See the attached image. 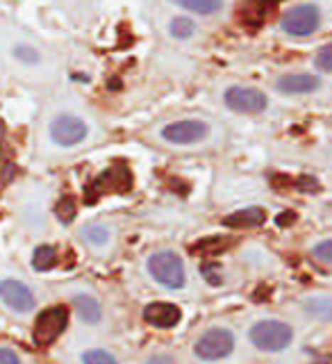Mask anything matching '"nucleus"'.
I'll return each instance as SVG.
<instances>
[{
	"mask_svg": "<svg viewBox=\"0 0 332 364\" xmlns=\"http://www.w3.org/2000/svg\"><path fill=\"white\" fill-rule=\"evenodd\" d=\"M176 3L189 11H196V14H212L221 7V0H176Z\"/></svg>",
	"mask_w": 332,
	"mask_h": 364,
	"instance_id": "18",
	"label": "nucleus"
},
{
	"mask_svg": "<svg viewBox=\"0 0 332 364\" xmlns=\"http://www.w3.org/2000/svg\"><path fill=\"white\" fill-rule=\"evenodd\" d=\"M50 134L53 139L60 146H75L87 136V125L85 121H80L77 117H68V114H62L57 117L50 125Z\"/></svg>",
	"mask_w": 332,
	"mask_h": 364,
	"instance_id": "8",
	"label": "nucleus"
},
{
	"mask_svg": "<svg viewBox=\"0 0 332 364\" xmlns=\"http://www.w3.org/2000/svg\"><path fill=\"white\" fill-rule=\"evenodd\" d=\"M11 178H14V166H11L9 162L5 164V185H9Z\"/></svg>",
	"mask_w": 332,
	"mask_h": 364,
	"instance_id": "32",
	"label": "nucleus"
},
{
	"mask_svg": "<svg viewBox=\"0 0 332 364\" xmlns=\"http://www.w3.org/2000/svg\"><path fill=\"white\" fill-rule=\"evenodd\" d=\"M148 271L151 276L171 289H180L185 284V264H182V257L173 250H159L151 259H148Z\"/></svg>",
	"mask_w": 332,
	"mask_h": 364,
	"instance_id": "2",
	"label": "nucleus"
},
{
	"mask_svg": "<svg viewBox=\"0 0 332 364\" xmlns=\"http://www.w3.org/2000/svg\"><path fill=\"white\" fill-rule=\"evenodd\" d=\"M318 77L310 73H296V75H282L278 80V91L282 94H310L318 89Z\"/></svg>",
	"mask_w": 332,
	"mask_h": 364,
	"instance_id": "13",
	"label": "nucleus"
},
{
	"mask_svg": "<svg viewBox=\"0 0 332 364\" xmlns=\"http://www.w3.org/2000/svg\"><path fill=\"white\" fill-rule=\"evenodd\" d=\"M314 64L321 68V71H332V43L323 46V48L316 53Z\"/></svg>",
	"mask_w": 332,
	"mask_h": 364,
	"instance_id": "24",
	"label": "nucleus"
},
{
	"mask_svg": "<svg viewBox=\"0 0 332 364\" xmlns=\"http://www.w3.org/2000/svg\"><path fill=\"white\" fill-rule=\"evenodd\" d=\"M294 187H296V189H301V191H305V193H310V191H318V182H316V178H312V176H301L299 180L294 182Z\"/></svg>",
	"mask_w": 332,
	"mask_h": 364,
	"instance_id": "26",
	"label": "nucleus"
},
{
	"mask_svg": "<svg viewBox=\"0 0 332 364\" xmlns=\"http://www.w3.org/2000/svg\"><path fill=\"white\" fill-rule=\"evenodd\" d=\"M68 323V307L64 305H55V307H45V310L37 316L34 321L32 337L37 341V346H48L60 337Z\"/></svg>",
	"mask_w": 332,
	"mask_h": 364,
	"instance_id": "4",
	"label": "nucleus"
},
{
	"mask_svg": "<svg viewBox=\"0 0 332 364\" xmlns=\"http://www.w3.org/2000/svg\"><path fill=\"white\" fill-rule=\"evenodd\" d=\"M85 364H117V358L109 355L107 350H87L82 355Z\"/></svg>",
	"mask_w": 332,
	"mask_h": 364,
	"instance_id": "22",
	"label": "nucleus"
},
{
	"mask_svg": "<svg viewBox=\"0 0 332 364\" xmlns=\"http://www.w3.org/2000/svg\"><path fill=\"white\" fill-rule=\"evenodd\" d=\"M132 189V173L128 166L114 164L112 168L102 171V173L87 187L85 200L87 205H94L102 193H128Z\"/></svg>",
	"mask_w": 332,
	"mask_h": 364,
	"instance_id": "1",
	"label": "nucleus"
},
{
	"mask_svg": "<svg viewBox=\"0 0 332 364\" xmlns=\"http://www.w3.org/2000/svg\"><path fill=\"white\" fill-rule=\"evenodd\" d=\"M307 314H312L321 321H332V299H314L310 303H305Z\"/></svg>",
	"mask_w": 332,
	"mask_h": 364,
	"instance_id": "19",
	"label": "nucleus"
},
{
	"mask_svg": "<svg viewBox=\"0 0 332 364\" xmlns=\"http://www.w3.org/2000/svg\"><path fill=\"white\" fill-rule=\"evenodd\" d=\"M318 23H321V11H318L316 5H299L282 16L280 26L294 37H307V34L316 32Z\"/></svg>",
	"mask_w": 332,
	"mask_h": 364,
	"instance_id": "5",
	"label": "nucleus"
},
{
	"mask_svg": "<svg viewBox=\"0 0 332 364\" xmlns=\"http://www.w3.org/2000/svg\"><path fill=\"white\" fill-rule=\"evenodd\" d=\"M0 296H3L5 305H9L16 312H30L34 307V296L32 291L18 280H3L0 284Z\"/></svg>",
	"mask_w": 332,
	"mask_h": 364,
	"instance_id": "10",
	"label": "nucleus"
},
{
	"mask_svg": "<svg viewBox=\"0 0 332 364\" xmlns=\"http://www.w3.org/2000/svg\"><path fill=\"white\" fill-rule=\"evenodd\" d=\"M75 200L73 196H62L60 200H57L55 205V214H57V219H60L62 223H71L75 219Z\"/></svg>",
	"mask_w": 332,
	"mask_h": 364,
	"instance_id": "20",
	"label": "nucleus"
},
{
	"mask_svg": "<svg viewBox=\"0 0 332 364\" xmlns=\"http://www.w3.org/2000/svg\"><path fill=\"white\" fill-rule=\"evenodd\" d=\"M85 239L87 242H94V244H105L107 242V230L102 225H94V228H85Z\"/></svg>",
	"mask_w": 332,
	"mask_h": 364,
	"instance_id": "25",
	"label": "nucleus"
},
{
	"mask_svg": "<svg viewBox=\"0 0 332 364\" xmlns=\"http://www.w3.org/2000/svg\"><path fill=\"white\" fill-rule=\"evenodd\" d=\"M73 307H75L77 316L82 318V321H87V323H96L98 318H100V305L94 299H91V296H87V294L75 296Z\"/></svg>",
	"mask_w": 332,
	"mask_h": 364,
	"instance_id": "15",
	"label": "nucleus"
},
{
	"mask_svg": "<svg viewBox=\"0 0 332 364\" xmlns=\"http://www.w3.org/2000/svg\"><path fill=\"white\" fill-rule=\"evenodd\" d=\"M55 262H57V250H55V246L43 244V246H37V248H34L32 267L37 269V271H48V269H53V267H55Z\"/></svg>",
	"mask_w": 332,
	"mask_h": 364,
	"instance_id": "17",
	"label": "nucleus"
},
{
	"mask_svg": "<svg viewBox=\"0 0 332 364\" xmlns=\"http://www.w3.org/2000/svg\"><path fill=\"white\" fill-rule=\"evenodd\" d=\"M146 364H173V358L171 355H153Z\"/></svg>",
	"mask_w": 332,
	"mask_h": 364,
	"instance_id": "31",
	"label": "nucleus"
},
{
	"mask_svg": "<svg viewBox=\"0 0 332 364\" xmlns=\"http://www.w3.org/2000/svg\"><path fill=\"white\" fill-rule=\"evenodd\" d=\"M232 246V239L230 237H208V239H200L198 244L191 246V253H203V255H216V253H223Z\"/></svg>",
	"mask_w": 332,
	"mask_h": 364,
	"instance_id": "16",
	"label": "nucleus"
},
{
	"mask_svg": "<svg viewBox=\"0 0 332 364\" xmlns=\"http://www.w3.org/2000/svg\"><path fill=\"white\" fill-rule=\"evenodd\" d=\"M196 26H193V21L185 18V16H178L171 21V34H173L176 39H189Z\"/></svg>",
	"mask_w": 332,
	"mask_h": 364,
	"instance_id": "21",
	"label": "nucleus"
},
{
	"mask_svg": "<svg viewBox=\"0 0 332 364\" xmlns=\"http://www.w3.org/2000/svg\"><path fill=\"white\" fill-rule=\"evenodd\" d=\"M294 221H296V214H294V212L278 214V219H276V223H278V225H282V228H284V225H291Z\"/></svg>",
	"mask_w": 332,
	"mask_h": 364,
	"instance_id": "30",
	"label": "nucleus"
},
{
	"mask_svg": "<svg viewBox=\"0 0 332 364\" xmlns=\"http://www.w3.org/2000/svg\"><path fill=\"white\" fill-rule=\"evenodd\" d=\"M267 221V212L262 208H246V210H239L230 216H225L223 225L227 228H237V230H244V228H259L264 225Z\"/></svg>",
	"mask_w": 332,
	"mask_h": 364,
	"instance_id": "14",
	"label": "nucleus"
},
{
	"mask_svg": "<svg viewBox=\"0 0 332 364\" xmlns=\"http://www.w3.org/2000/svg\"><path fill=\"white\" fill-rule=\"evenodd\" d=\"M16 57H21L23 62H28V64H32V62H37L39 60V55L34 53L32 48H28V46H21V48H16Z\"/></svg>",
	"mask_w": 332,
	"mask_h": 364,
	"instance_id": "27",
	"label": "nucleus"
},
{
	"mask_svg": "<svg viewBox=\"0 0 332 364\" xmlns=\"http://www.w3.org/2000/svg\"><path fill=\"white\" fill-rule=\"evenodd\" d=\"M0 364H21V362L14 355V350H11V348H3V350H0Z\"/></svg>",
	"mask_w": 332,
	"mask_h": 364,
	"instance_id": "29",
	"label": "nucleus"
},
{
	"mask_svg": "<svg viewBox=\"0 0 332 364\" xmlns=\"http://www.w3.org/2000/svg\"><path fill=\"white\" fill-rule=\"evenodd\" d=\"M203 273H205V278H208L212 284H219V282H221L219 267H216V264H205V267H203Z\"/></svg>",
	"mask_w": 332,
	"mask_h": 364,
	"instance_id": "28",
	"label": "nucleus"
},
{
	"mask_svg": "<svg viewBox=\"0 0 332 364\" xmlns=\"http://www.w3.org/2000/svg\"><path fill=\"white\" fill-rule=\"evenodd\" d=\"M180 307L173 303H151L144 310V321L155 328H173L180 321Z\"/></svg>",
	"mask_w": 332,
	"mask_h": 364,
	"instance_id": "11",
	"label": "nucleus"
},
{
	"mask_svg": "<svg viewBox=\"0 0 332 364\" xmlns=\"http://www.w3.org/2000/svg\"><path fill=\"white\" fill-rule=\"evenodd\" d=\"M294 337L291 326L276 321V318H267L250 328V341L262 350H282L289 346Z\"/></svg>",
	"mask_w": 332,
	"mask_h": 364,
	"instance_id": "3",
	"label": "nucleus"
},
{
	"mask_svg": "<svg viewBox=\"0 0 332 364\" xmlns=\"http://www.w3.org/2000/svg\"><path fill=\"white\" fill-rule=\"evenodd\" d=\"M205 134H208V125H205L203 121H196V119L171 123L162 132V136L171 144H196L203 139Z\"/></svg>",
	"mask_w": 332,
	"mask_h": 364,
	"instance_id": "9",
	"label": "nucleus"
},
{
	"mask_svg": "<svg viewBox=\"0 0 332 364\" xmlns=\"http://www.w3.org/2000/svg\"><path fill=\"white\" fill-rule=\"evenodd\" d=\"M225 105L232 112L242 114H255L267 107V96L259 89L250 87H230L225 91Z\"/></svg>",
	"mask_w": 332,
	"mask_h": 364,
	"instance_id": "7",
	"label": "nucleus"
},
{
	"mask_svg": "<svg viewBox=\"0 0 332 364\" xmlns=\"http://www.w3.org/2000/svg\"><path fill=\"white\" fill-rule=\"evenodd\" d=\"M276 5L278 0H248L242 9V21L250 30H257L259 26H264V21L276 9Z\"/></svg>",
	"mask_w": 332,
	"mask_h": 364,
	"instance_id": "12",
	"label": "nucleus"
},
{
	"mask_svg": "<svg viewBox=\"0 0 332 364\" xmlns=\"http://www.w3.org/2000/svg\"><path fill=\"white\" fill-rule=\"evenodd\" d=\"M312 255L318 259V262H326V264H332V239L328 242H321L312 248Z\"/></svg>",
	"mask_w": 332,
	"mask_h": 364,
	"instance_id": "23",
	"label": "nucleus"
},
{
	"mask_svg": "<svg viewBox=\"0 0 332 364\" xmlns=\"http://www.w3.org/2000/svg\"><path fill=\"white\" fill-rule=\"evenodd\" d=\"M235 348V337L230 330L214 328L208 330L198 341H196V355L200 360H221L230 355Z\"/></svg>",
	"mask_w": 332,
	"mask_h": 364,
	"instance_id": "6",
	"label": "nucleus"
}]
</instances>
